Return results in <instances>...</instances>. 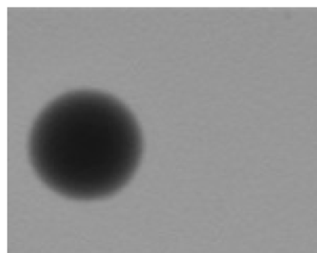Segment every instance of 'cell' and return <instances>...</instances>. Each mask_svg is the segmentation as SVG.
<instances>
[{
	"label": "cell",
	"mask_w": 317,
	"mask_h": 253,
	"mask_svg": "<svg viewBox=\"0 0 317 253\" xmlns=\"http://www.w3.org/2000/svg\"><path fill=\"white\" fill-rule=\"evenodd\" d=\"M30 161L54 192L97 200L119 192L138 170L142 132L130 109L116 97L76 91L55 99L30 134Z\"/></svg>",
	"instance_id": "6da1fadb"
}]
</instances>
